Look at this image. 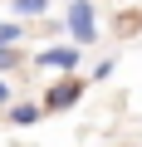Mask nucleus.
Wrapping results in <instances>:
<instances>
[{"label": "nucleus", "instance_id": "f257e3e1", "mask_svg": "<svg viewBox=\"0 0 142 147\" xmlns=\"http://www.w3.org/2000/svg\"><path fill=\"white\" fill-rule=\"evenodd\" d=\"M83 93H88V79H83V74H59V79H49V88L39 93V108H44V118H54V113L79 108Z\"/></svg>", "mask_w": 142, "mask_h": 147}, {"label": "nucleus", "instance_id": "f03ea898", "mask_svg": "<svg viewBox=\"0 0 142 147\" xmlns=\"http://www.w3.org/2000/svg\"><path fill=\"white\" fill-rule=\"evenodd\" d=\"M64 34H69V44H79V49H93L98 44V5H93V0H69V5H64Z\"/></svg>", "mask_w": 142, "mask_h": 147}, {"label": "nucleus", "instance_id": "7ed1b4c3", "mask_svg": "<svg viewBox=\"0 0 142 147\" xmlns=\"http://www.w3.org/2000/svg\"><path fill=\"white\" fill-rule=\"evenodd\" d=\"M34 69H44V74H79V64H83V49L79 44H44V49H34V59H30Z\"/></svg>", "mask_w": 142, "mask_h": 147}, {"label": "nucleus", "instance_id": "20e7f679", "mask_svg": "<svg viewBox=\"0 0 142 147\" xmlns=\"http://www.w3.org/2000/svg\"><path fill=\"white\" fill-rule=\"evenodd\" d=\"M5 118H10V127H34L44 118V108L39 103H5Z\"/></svg>", "mask_w": 142, "mask_h": 147}, {"label": "nucleus", "instance_id": "39448f33", "mask_svg": "<svg viewBox=\"0 0 142 147\" xmlns=\"http://www.w3.org/2000/svg\"><path fill=\"white\" fill-rule=\"evenodd\" d=\"M39 15H49V0H10V20H39Z\"/></svg>", "mask_w": 142, "mask_h": 147}, {"label": "nucleus", "instance_id": "423d86ee", "mask_svg": "<svg viewBox=\"0 0 142 147\" xmlns=\"http://www.w3.org/2000/svg\"><path fill=\"white\" fill-rule=\"evenodd\" d=\"M25 64V54H20V44H0V74H15Z\"/></svg>", "mask_w": 142, "mask_h": 147}, {"label": "nucleus", "instance_id": "0eeeda50", "mask_svg": "<svg viewBox=\"0 0 142 147\" xmlns=\"http://www.w3.org/2000/svg\"><path fill=\"white\" fill-rule=\"evenodd\" d=\"M113 69H118V59H113V54H103V59L88 69V84H108V79H113Z\"/></svg>", "mask_w": 142, "mask_h": 147}, {"label": "nucleus", "instance_id": "6e6552de", "mask_svg": "<svg viewBox=\"0 0 142 147\" xmlns=\"http://www.w3.org/2000/svg\"><path fill=\"white\" fill-rule=\"evenodd\" d=\"M25 39V20H0V44H20Z\"/></svg>", "mask_w": 142, "mask_h": 147}, {"label": "nucleus", "instance_id": "1a4fd4ad", "mask_svg": "<svg viewBox=\"0 0 142 147\" xmlns=\"http://www.w3.org/2000/svg\"><path fill=\"white\" fill-rule=\"evenodd\" d=\"M10 103V74H0V108Z\"/></svg>", "mask_w": 142, "mask_h": 147}, {"label": "nucleus", "instance_id": "9d476101", "mask_svg": "<svg viewBox=\"0 0 142 147\" xmlns=\"http://www.w3.org/2000/svg\"><path fill=\"white\" fill-rule=\"evenodd\" d=\"M122 147H137V142H122Z\"/></svg>", "mask_w": 142, "mask_h": 147}, {"label": "nucleus", "instance_id": "9b49d317", "mask_svg": "<svg viewBox=\"0 0 142 147\" xmlns=\"http://www.w3.org/2000/svg\"><path fill=\"white\" fill-rule=\"evenodd\" d=\"M49 5H54V0H49ZM64 5H69V0H64Z\"/></svg>", "mask_w": 142, "mask_h": 147}]
</instances>
